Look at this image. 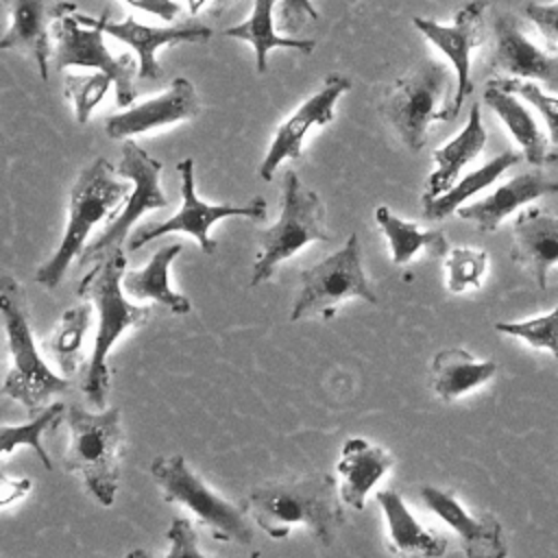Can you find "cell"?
Masks as SVG:
<instances>
[{"mask_svg":"<svg viewBox=\"0 0 558 558\" xmlns=\"http://www.w3.org/2000/svg\"><path fill=\"white\" fill-rule=\"evenodd\" d=\"M340 501L333 475L310 473L296 480L259 484L242 504L268 536L286 538L290 527L301 523L320 545L329 547L344 525Z\"/></svg>","mask_w":558,"mask_h":558,"instance_id":"obj_1","label":"cell"},{"mask_svg":"<svg viewBox=\"0 0 558 558\" xmlns=\"http://www.w3.org/2000/svg\"><path fill=\"white\" fill-rule=\"evenodd\" d=\"M126 270V251L118 248L102 257L94 268L78 281L76 294L81 299L92 301L98 314V331L92 349V357L85 366L81 390L85 392L87 401L96 408H105L107 392H109V366L107 355L120 333L129 327L146 325L155 307L150 305H133L126 301L122 290V277Z\"/></svg>","mask_w":558,"mask_h":558,"instance_id":"obj_2","label":"cell"},{"mask_svg":"<svg viewBox=\"0 0 558 558\" xmlns=\"http://www.w3.org/2000/svg\"><path fill=\"white\" fill-rule=\"evenodd\" d=\"M118 170L105 159L96 157L85 166L70 192L68 225L61 244L48 262L35 270V281L48 290H54L65 277L68 266L81 255L92 229L113 211V207L124 201L131 192L126 181L116 179Z\"/></svg>","mask_w":558,"mask_h":558,"instance_id":"obj_3","label":"cell"},{"mask_svg":"<svg viewBox=\"0 0 558 558\" xmlns=\"http://www.w3.org/2000/svg\"><path fill=\"white\" fill-rule=\"evenodd\" d=\"M0 318L11 353V368L2 384V392L20 401L28 412H35L52 395L68 392L70 381L50 371L37 351L24 288L11 275L0 277Z\"/></svg>","mask_w":558,"mask_h":558,"instance_id":"obj_4","label":"cell"},{"mask_svg":"<svg viewBox=\"0 0 558 558\" xmlns=\"http://www.w3.org/2000/svg\"><path fill=\"white\" fill-rule=\"evenodd\" d=\"M70 447L63 456V469L78 473L89 495L105 508L116 499L120 480V458L124 434L120 427V410L87 412L81 405L68 408Z\"/></svg>","mask_w":558,"mask_h":558,"instance_id":"obj_5","label":"cell"},{"mask_svg":"<svg viewBox=\"0 0 558 558\" xmlns=\"http://www.w3.org/2000/svg\"><path fill=\"white\" fill-rule=\"evenodd\" d=\"M451 72L438 61H421L414 70L392 83L379 111L397 131L401 142L418 153L427 144L434 122L456 120Z\"/></svg>","mask_w":558,"mask_h":558,"instance_id":"obj_6","label":"cell"},{"mask_svg":"<svg viewBox=\"0 0 558 558\" xmlns=\"http://www.w3.org/2000/svg\"><path fill=\"white\" fill-rule=\"evenodd\" d=\"M259 255L251 270V286H259L275 275V268L314 240H331L325 227V205L320 196L305 187L296 172L283 177L279 220L259 231Z\"/></svg>","mask_w":558,"mask_h":558,"instance_id":"obj_7","label":"cell"},{"mask_svg":"<svg viewBox=\"0 0 558 558\" xmlns=\"http://www.w3.org/2000/svg\"><path fill=\"white\" fill-rule=\"evenodd\" d=\"M150 475L155 484L163 490L168 504L177 501L190 508L201 523L211 530L218 541H238L240 545H251L253 527L246 519V508L235 506L214 493L185 462L181 453L157 456L150 462Z\"/></svg>","mask_w":558,"mask_h":558,"instance_id":"obj_8","label":"cell"},{"mask_svg":"<svg viewBox=\"0 0 558 558\" xmlns=\"http://www.w3.org/2000/svg\"><path fill=\"white\" fill-rule=\"evenodd\" d=\"M364 299L377 303V294L366 279L362 266V248L357 233H351L340 251L301 270V288L294 299L290 320L305 316L331 318L336 307L347 299Z\"/></svg>","mask_w":558,"mask_h":558,"instance_id":"obj_9","label":"cell"},{"mask_svg":"<svg viewBox=\"0 0 558 558\" xmlns=\"http://www.w3.org/2000/svg\"><path fill=\"white\" fill-rule=\"evenodd\" d=\"M76 4L59 2L52 7V37L57 48L52 50L54 70H63L68 65L94 68L105 74L116 85V102L120 107L133 105L137 92L133 87V76L137 74L135 61L131 54L113 57L102 39V31L98 26L78 24L74 17Z\"/></svg>","mask_w":558,"mask_h":558,"instance_id":"obj_10","label":"cell"},{"mask_svg":"<svg viewBox=\"0 0 558 558\" xmlns=\"http://www.w3.org/2000/svg\"><path fill=\"white\" fill-rule=\"evenodd\" d=\"M118 174L129 179L133 183V190L126 196L124 209L120 214H113L109 225L100 235H96L78 255V266L98 264L109 253L124 248L129 231L133 222L144 216L150 209L168 207L170 201L159 187V174H161V161L150 157L140 144L133 140H126L122 146V159L118 163Z\"/></svg>","mask_w":558,"mask_h":558,"instance_id":"obj_11","label":"cell"},{"mask_svg":"<svg viewBox=\"0 0 558 558\" xmlns=\"http://www.w3.org/2000/svg\"><path fill=\"white\" fill-rule=\"evenodd\" d=\"M177 170L181 174V207L179 211L163 220V222H150L135 229V233L129 238L126 248L131 253L140 251L144 244L153 242L155 238H161L166 233H190L198 240V246L203 253L211 255L216 251V242L209 238V227L229 216H244L251 220H264L266 218V201L262 196H255L246 205H233V203H218L209 205L196 196L194 187V159L185 157L177 163Z\"/></svg>","mask_w":558,"mask_h":558,"instance_id":"obj_12","label":"cell"},{"mask_svg":"<svg viewBox=\"0 0 558 558\" xmlns=\"http://www.w3.org/2000/svg\"><path fill=\"white\" fill-rule=\"evenodd\" d=\"M486 11L488 0H469L453 17V24L445 26L429 17H412L414 28L434 44L456 70L453 111L460 113L464 100L473 92L471 78V52L486 41Z\"/></svg>","mask_w":558,"mask_h":558,"instance_id":"obj_13","label":"cell"},{"mask_svg":"<svg viewBox=\"0 0 558 558\" xmlns=\"http://www.w3.org/2000/svg\"><path fill=\"white\" fill-rule=\"evenodd\" d=\"M349 89H351V81L347 76L329 74L323 81L320 89L312 94L305 102H301L299 109L277 126L270 148L257 168V174L262 181H270L281 161L303 157V140L307 131L312 126L329 124L333 120V107L338 98Z\"/></svg>","mask_w":558,"mask_h":558,"instance_id":"obj_14","label":"cell"},{"mask_svg":"<svg viewBox=\"0 0 558 558\" xmlns=\"http://www.w3.org/2000/svg\"><path fill=\"white\" fill-rule=\"evenodd\" d=\"M74 17L78 24L85 26H98L102 33L124 41L126 46H131L137 52L140 65H137V76L140 78H150L157 81L161 78V65L155 59V52L159 46H170V44H203L207 41L214 33L209 26L198 24V22H187V24H174V26H146L140 24L133 17H126L122 22H109L107 13H102L100 17H89L85 13H81L78 9L74 11Z\"/></svg>","mask_w":558,"mask_h":558,"instance_id":"obj_15","label":"cell"},{"mask_svg":"<svg viewBox=\"0 0 558 558\" xmlns=\"http://www.w3.org/2000/svg\"><path fill=\"white\" fill-rule=\"evenodd\" d=\"M201 113V100L190 78L177 76L168 89L155 98L133 105L120 113L107 118L105 133L111 140H129L137 133H146L159 126H168L181 120L196 118Z\"/></svg>","mask_w":558,"mask_h":558,"instance_id":"obj_16","label":"cell"},{"mask_svg":"<svg viewBox=\"0 0 558 558\" xmlns=\"http://www.w3.org/2000/svg\"><path fill=\"white\" fill-rule=\"evenodd\" d=\"M495 44L488 68L493 72H508L514 78L541 81L547 89L558 92V54L541 50L519 28L510 13L495 17Z\"/></svg>","mask_w":558,"mask_h":558,"instance_id":"obj_17","label":"cell"},{"mask_svg":"<svg viewBox=\"0 0 558 558\" xmlns=\"http://www.w3.org/2000/svg\"><path fill=\"white\" fill-rule=\"evenodd\" d=\"M421 499L460 536L466 556L504 558L508 554V547L504 543V527L495 514L484 512L482 517H473L464 510L453 493L427 484L421 486Z\"/></svg>","mask_w":558,"mask_h":558,"instance_id":"obj_18","label":"cell"},{"mask_svg":"<svg viewBox=\"0 0 558 558\" xmlns=\"http://www.w3.org/2000/svg\"><path fill=\"white\" fill-rule=\"evenodd\" d=\"M512 262L525 268L534 283L545 290L547 272L558 264V216H551L538 207L519 211L512 225Z\"/></svg>","mask_w":558,"mask_h":558,"instance_id":"obj_19","label":"cell"},{"mask_svg":"<svg viewBox=\"0 0 558 558\" xmlns=\"http://www.w3.org/2000/svg\"><path fill=\"white\" fill-rule=\"evenodd\" d=\"M558 192V181L547 179L541 172H523L499 185L493 194H488L482 201L460 205L458 214L460 218L473 222L477 231L482 233H493L499 229L504 218L512 214L514 209L545 196V194H556Z\"/></svg>","mask_w":558,"mask_h":558,"instance_id":"obj_20","label":"cell"},{"mask_svg":"<svg viewBox=\"0 0 558 558\" xmlns=\"http://www.w3.org/2000/svg\"><path fill=\"white\" fill-rule=\"evenodd\" d=\"M395 464V458L364 438H349L342 447V456L338 460L340 473V499L353 510H364V501L368 490L386 475V471Z\"/></svg>","mask_w":558,"mask_h":558,"instance_id":"obj_21","label":"cell"},{"mask_svg":"<svg viewBox=\"0 0 558 558\" xmlns=\"http://www.w3.org/2000/svg\"><path fill=\"white\" fill-rule=\"evenodd\" d=\"M486 129L482 122V109L477 102L471 105L469 111V120L466 124L460 129V133L449 140L445 146L434 150V163L436 168L432 170V174L425 181V198H434L442 192H447L460 177L462 168L466 163H471L482 148L486 146Z\"/></svg>","mask_w":558,"mask_h":558,"instance_id":"obj_22","label":"cell"},{"mask_svg":"<svg viewBox=\"0 0 558 558\" xmlns=\"http://www.w3.org/2000/svg\"><path fill=\"white\" fill-rule=\"evenodd\" d=\"M11 9V26L0 39V50H24L28 52L39 70V76L48 81V59L50 35L48 20L52 17V9H48V0H9Z\"/></svg>","mask_w":558,"mask_h":558,"instance_id":"obj_23","label":"cell"},{"mask_svg":"<svg viewBox=\"0 0 558 558\" xmlns=\"http://www.w3.org/2000/svg\"><path fill=\"white\" fill-rule=\"evenodd\" d=\"M375 499L384 510L388 523V543L395 554H421L432 558L445 554L447 538L436 530L423 527L395 488L379 490Z\"/></svg>","mask_w":558,"mask_h":558,"instance_id":"obj_24","label":"cell"},{"mask_svg":"<svg viewBox=\"0 0 558 558\" xmlns=\"http://www.w3.org/2000/svg\"><path fill=\"white\" fill-rule=\"evenodd\" d=\"M181 251H183V244H179V242L161 246L159 251H155V255L150 257V262L144 268L124 270V277H122L124 294H129L137 301L153 299V301L166 305L172 314H190V310H192L190 299L174 292L168 281L170 264Z\"/></svg>","mask_w":558,"mask_h":558,"instance_id":"obj_25","label":"cell"},{"mask_svg":"<svg viewBox=\"0 0 558 558\" xmlns=\"http://www.w3.org/2000/svg\"><path fill=\"white\" fill-rule=\"evenodd\" d=\"M495 373L493 360L480 362L466 349H442L432 360V386L445 403L486 384Z\"/></svg>","mask_w":558,"mask_h":558,"instance_id":"obj_26","label":"cell"},{"mask_svg":"<svg viewBox=\"0 0 558 558\" xmlns=\"http://www.w3.org/2000/svg\"><path fill=\"white\" fill-rule=\"evenodd\" d=\"M277 0H253V11L248 20L242 24L229 26L222 31L225 37L233 39H244L253 46L255 50V68L259 74L266 72L268 68V52L272 48H290L299 50L303 54H310L314 50L312 39H296V37H281L275 33V20H272V7Z\"/></svg>","mask_w":558,"mask_h":558,"instance_id":"obj_27","label":"cell"},{"mask_svg":"<svg viewBox=\"0 0 558 558\" xmlns=\"http://www.w3.org/2000/svg\"><path fill=\"white\" fill-rule=\"evenodd\" d=\"M375 220L390 244V257L395 266L410 264V259L421 251H427L432 257L438 259L447 257L449 253V242L440 229L423 231L418 229V225L392 214L386 205H379L375 209Z\"/></svg>","mask_w":558,"mask_h":558,"instance_id":"obj_28","label":"cell"},{"mask_svg":"<svg viewBox=\"0 0 558 558\" xmlns=\"http://www.w3.org/2000/svg\"><path fill=\"white\" fill-rule=\"evenodd\" d=\"M484 102L501 118V122L510 129L514 140L521 144L525 159L532 166H543L547 157L545 137L532 113L521 105L517 94L499 87L493 78L486 83Z\"/></svg>","mask_w":558,"mask_h":558,"instance_id":"obj_29","label":"cell"},{"mask_svg":"<svg viewBox=\"0 0 558 558\" xmlns=\"http://www.w3.org/2000/svg\"><path fill=\"white\" fill-rule=\"evenodd\" d=\"M521 159L519 150H504L497 157H493L488 163H484L482 168L464 174V179H460L458 183H453L447 192L434 196V198H421L423 205V216L427 220H440L445 216H449L453 209H458L460 205H464L475 192H482L484 187H488L490 183H495L510 166H514Z\"/></svg>","mask_w":558,"mask_h":558,"instance_id":"obj_30","label":"cell"},{"mask_svg":"<svg viewBox=\"0 0 558 558\" xmlns=\"http://www.w3.org/2000/svg\"><path fill=\"white\" fill-rule=\"evenodd\" d=\"M92 310L94 305L87 301L65 310L57 327L44 342V349L48 351L52 362L68 377L74 375L83 362V342L92 325Z\"/></svg>","mask_w":558,"mask_h":558,"instance_id":"obj_31","label":"cell"},{"mask_svg":"<svg viewBox=\"0 0 558 558\" xmlns=\"http://www.w3.org/2000/svg\"><path fill=\"white\" fill-rule=\"evenodd\" d=\"M63 403L54 401L46 405L35 418L22 425H0V456L15 451L17 447H31L46 471H52V460L48 451L41 447V438L46 432L54 429L63 418Z\"/></svg>","mask_w":558,"mask_h":558,"instance_id":"obj_32","label":"cell"},{"mask_svg":"<svg viewBox=\"0 0 558 558\" xmlns=\"http://www.w3.org/2000/svg\"><path fill=\"white\" fill-rule=\"evenodd\" d=\"M111 83L113 81L109 78V74H105L100 70L94 74H65L63 76V92L74 102V116L81 126L87 124L92 111L105 98Z\"/></svg>","mask_w":558,"mask_h":558,"instance_id":"obj_33","label":"cell"},{"mask_svg":"<svg viewBox=\"0 0 558 558\" xmlns=\"http://www.w3.org/2000/svg\"><path fill=\"white\" fill-rule=\"evenodd\" d=\"M495 331L521 338L534 349H547L558 360V303L545 316H536L530 320L495 323Z\"/></svg>","mask_w":558,"mask_h":558,"instance_id":"obj_34","label":"cell"},{"mask_svg":"<svg viewBox=\"0 0 558 558\" xmlns=\"http://www.w3.org/2000/svg\"><path fill=\"white\" fill-rule=\"evenodd\" d=\"M447 266V288L451 292H464L469 288H480L482 277L488 268V255L475 248H449L445 257Z\"/></svg>","mask_w":558,"mask_h":558,"instance_id":"obj_35","label":"cell"},{"mask_svg":"<svg viewBox=\"0 0 558 558\" xmlns=\"http://www.w3.org/2000/svg\"><path fill=\"white\" fill-rule=\"evenodd\" d=\"M499 87L521 96L523 100H527L530 105L536 107V111L543 116V120L547 122V131H549V140L554 144H558V98L545 94L541 89V85H536L534 81L530 78H514V76H508V78H493Z\"/></svg>","mask_w":558,"mask_h":558,"instance_id":"obj_36","label":"cell"},{"mask_svg":"<svg viewBox=\"0 0 558 558\" xmlns=\"http://www.w3.org/2000/svg\"><path fill=\"white\" fill-rule=\"evenodd\" d=\"M525 17L534 22L549 50H558V0L556 2H527Z\"/></svg>","mask_w":558,"mask_h":558,"instance_id":"obj_37","label":"cell"},{"mask_svg":"<svg viewBox=\"0 0 558 558\" xmlns=\"http://www.w3.org/2000/svg\"><path fill=\"white\" fill-rule=\"evenodd\" d=\"M166 541H170V549L166 551L168 558H177V556H194V558H203V551L196 545V532L192 527V521L185 517H174L168 532H166Z\"/></svg>","mask_w":558,"mask_h":558,"instance_id":"obj_38","label":"cell"},{"mask_svg":"<svg viewBox=\"0 0 558 558\" xmlns=\"http://www.w3.org/2000/svg\"><path fill=\"white\" fill-rule=\"evenodd\" d=\"M307 20H318L312 0H281L277 11V28L281 33H299Z\"/></svg>","mask_w":558,"mask_h":558,"instance_id":"obj_39","label":"cell"},{"mask_svg":"<svg viewBox=\"0 0 558 558\" xmlns=\"http://www.w3.org/2000/svg\"><path fill=\"white\" fill-rule=\"evenodd\" d=\"M31 488H33V480L31 477H7V475H0V508L20 501L22 497H26L31 493Z\"/></svg>","mask_w":558,"mask_h":558,"instance_id":"obj_40","label":"cell"},{"mask_svg":"<svg viewBox=\"0 0 558 558\" xmlns=\"http://www.w3.org/2000/svg\"><path fill=\"white\" fill-rule=\"evenodd\" d=\"M124 2L140 9V11L153 13L161 20H166V22L177 20V15L181 13V4L174 2V0H124Z\"/></svg>","mask_w":558,"mask_h":558,"instance_id":"obj_41","label":"cell"},{"mask_svg":"<svg viewBox=\"0 0 558 558\" xmlns=\"http://www.w3.org/2000/svg\"><path fill=\"white\" fill-rule=\"evenodd\" d=\"M231 4V0H211V9H209V13L214 15V17H220L225 11H227V7Z\"/></svg>","mask_w":558,"mask_h":558,"instance_id":"obj_42","label":"cell"},{"mask_svg":"<svg viewBox=\"0 0 558 558\" xmlns=\"http://www.w3.org/2000/svg\"><path fill=\"white\" fill-rule=\"evenodd\" d=\"M203 4H205V0H187V9H190L192 15H196Z\"/></svg>","mask_w":558,"mask_h":558,"instance_id":"obj_43","label":"cell"},{"mask_svg":"<svg viewBox=\"0 0 558 558\" xmlns=\"http://www.w3.org/2000/svg\"><path fill=\"white\" fill-rule=\"evenodd\" d=\"M545 163H558V150H551V153H547V157H545Z\"/></svg>","mask_w":558,"mask_h":558,"instance_id":"obj_44","label":"cell"}]
</instances>
